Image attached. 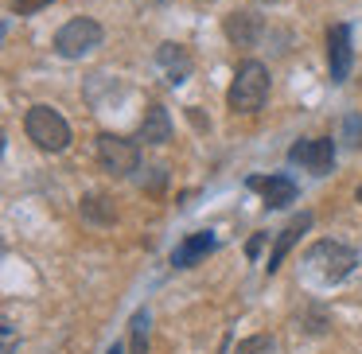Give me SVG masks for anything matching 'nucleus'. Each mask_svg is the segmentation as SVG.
I'll return each instance as SVG.
<instances>
[{
  "label": "nucleus",
  "mask_w": 362,
  "mask_h": 354,
  "mask_svg": "<svg viewBox=\"0 0 362 354\" xmlns=\"http://www.w3.org/2000/svg\"><path fill=\"white\" fill-rule=\"evenodd\" d=\"M304 265H308V273H312L315 281L339 284V281H346V276L354 273V265H358V253L346 249L343 242H315L312 249L304 253Z\"/></svg>",
  "instance_id": "1"
},
{
  "label": "nucleus",
  "mask_w": 362,
  "mask_h": 354,
  "mask_svg": "<svg viewBox=\"0 0 362 354\" xmlns=\"http://www.w3.org/2000/svg\"><path fill=\"white\" fill-rule=\"evenodd\" d=\"M265 98H269V71L257 59H250V63L238 66L234 82H230V90H226V102L234 113H257L261 105H265Z\"/></svg>",
  "instance_id": "2"
},
{
  "label": "nucleus",
  "mask_w": 362,
  "mask_h": 354,
  "mask_svg": "<svg viewBox=\"0 0 362 354\" xmlns=\"http://www.w3.org/2000/svg\"><path fill=\"white\" fill-rule=\"evenodd\" d=\"M24 133H28V141L43 152H66V144H71V125H66V117L59 110H51V105H32V110H28Z\"/></svg>",
  "instance_id": "3"
},
{
  "label": "nucleus",
  "mask_w": 362,
  "mask_h": 354,
  "mask_svg": "<svg viewBox=\"0 0 362 354\" xmlns=\"http://www.w3.org/2000/svg\"><path fill=\"white\" fill-rule=\"evenodd\" d=\"M102 40H105V32H102V24H98V20L74 16V20H66V24L59 28L55 51L63 59H82V55H94V51L102 47Z\"/></svg>",
  "instance_id": "4"
},
{
  "label": "nucleus",
  "mask_w": 362,
  "mask_h": 354,
  "mask_svg": "<svg viewBox=\"0 0 362 354\" xmlns=\"http://www.w3.org/2000/svg\"><path fill=\"white\" fill-rule=\"evenodd\" d=\"M98 164H102L110 175L125 179V175H133L136 167H141V148H136L133 141H125V136L102 133L98 136Z\"/></svg>",
  "instance_id": "5"
},
{
  "label": "nucleus",
  "mask_w": 362,
  "mask_h": 354,
  "mask_svg": "<svg viewBox=\"0 0 362 354\" xmlns=\"http://www.w3.org/2000/svg\"><path fill=\"white\" fill-rule=\"evenodd\" d=\"M288 160L292 164H304L308 172H315V175H323V172H331V164H335V141H331V136L296 141L288 148Z\"/></svg>",
  "instance_id": "6"
},
{
  "label": "nucleus",
  "mask_w": 362,
  "mask_h": 354,
  "mask_svg": "<svg viewBox=\"0 0 362 354\" xmlns=\"http://www.w3.org/2000/svg\"><path fill=\"white\" fill-rule=\"evenodd\" d=\"M351 63H354L351 28H346V24H331V32H327V71H331V82H346V78H351Z\"/></svg>",
  "instance_id": "7"
},
{
  "label": "nucleus",
  "mask_w": 362,
  "mask_h": 354,
  "mask_svg": "<svg viewBox=\"0 0 362 354\" xmlns=\"http://www.w3.org/2000/svg\"><path fill=\"white\" fill-rule=\"evenodd\" d=\"M222 32H226V40L234 43V47H257L261 32H265V20L250 8H234L222 20Z\"/></svg>",
  "instance_id": "8"
},
{
  "label": "nucleus",
  "mask_w": 362,
  "mask_h": 354,
  "mask_svg": "<svg viewBox=\"0 0 362 354\" xmlns=\"http://www.w3.org/2000/svg\"><path fill=\"white\" fill-rule=\"evenodd\" d=\"M308 230H312V214H308V211H300L296 218H292L288 226H284L281 234H276L273 249H269V261H265V269H269V273H276V269H281V261L288 257V249L300 242V234H308Z\"/></svg>",
  "instance_id": "9"
},
{
  "label": "nucleus",
  "mask_w": 362,
  "mask_h": 354,
  "mask_svg": "<svg viewBox=\"0 0 362 354\" xmlns=\"http://www.w3.org/2000/svg\"><path fill=\"white\" fill-rule=\"evenodd\" d=\"M156 66L168 74V82H172V86H180L183 78H191L195 59H191V51L180 47V43H164V47L156 51Z\"/></svg>",
  "instance_id": "10"
},
{
  "label": "nucleus",
  "mask_w": 362,
  "mask_h": 354,
  "mask_svg": "<svg viewBox=\"0 0 362 354\" xmlns=\"http://www.w3.org/2000/svg\"><path fill=\"white\" fill-rule=\"evenodd\" d=\"M211 249H214V234H211V230H203V234H191L187 242L175 245L172 265H175V269H191V265H199V261H203Z\"/></svg>",
  "instance_id": "11"
},
{
  "label": "nucleus",
  "mask_w": 362,
  "mask_h": 354,
  "mask_svg": "<svg viewBox=\"0 0 362 354\" xmlns=\"http://www.w3.org/2000/svg\"><path fill=\"white\" fill-rule=\"evenodd\" d=\"M253 191L265 195V206H288L296 203V183L288 175H269V179H250Z\"/></svg>",
  "instance_id": "12"
},
{
  "label": "nucleus",
  "mask_w": 362,
  "mask_h": 354,
  "mask_svg": "<svg viewBox=\"0 0 362 354\" xmlns=\"http://www.w3.org/2000/svg\"><path fill=\"white\" fill-rule=\"evenodd\" d=\"M141 141L144 144H168L172 141V117H168L164 105H148L144 110V121H141Z\"/></svg>",
  "instance_id": "13"
},
{
  "label": "nucleus",
  "mask_w": 362,
  "mask_h": 354,
  "mask_svg": "<svg viewBox=\"0 0 362 354\" xmlns=\"http://www.w3.org/2000/svg\"><path fill=\"white\" fill-rule=\"evenodd\" d=\"M82 218L94 222V226H113L117 211H113V203L105 195H86V199H82Z\"/></svg>",
  "instance_id": "14"
},
{
  "label": "nucleus",
  "mask_w": 362,
  "mask_h": 354,
  "mask_svg": "<svg viewBox=\"0 0 362 354\" xmlns=\"http://www.w3.org/2000/svg\"><path fill=\"white\" fill-rule=\"evenodd\" d=\"M129 335H133V354L148 350V312H136L129 323Z\"/></svg>",
  "instance_id": "15"
},
{
  "label": "nucleus",
  "mask_w": 362,
  "mask_h": 354,
  "mask_svg": "<svg viewBox=\"0 0 362 354\" xmlns=\"http://www.w3.org/2000/svg\"><path fill=\"white\" fill-rule=\"evenodd\" d=\"M234 354H276V338L273 335H250L238 343Z\"/></svg>",
  "instance_id": "16"
},
{
  "label": "nucleus",
  "mask_w": 362,
  "mask_h": 354,
  "mask_svg": "<svg viewBox=\"0 0 362 354\" xmlns=\"http://www.w3.org/2000/svg\"><path fill=\"white\" fill-rule=\"evenodd\" d=\"M346 136H351L346 144H358V117H346Z\"/></svg>",
  "instance_id": "17"
},
{
  "label": "nucleus",
  "mask_w": 362,
  "mask_h": 354,
  "mask_svg": "<svg viewBox=\"0 0 362 354\" xmlns=\"http://www.w3.org/2000/svg\"><path fill=\"white\" fill-rule=\"evenodd\" d=\"M261 245H265V234H257V237H253V242L245 245V253H250V257H257V253H261Z\"/></svg>",
  "instance_id": "18"
},
{
  "label": "nucleus",
  "mask_w": 362,
  "mask_h": 354,
  "mask_svg": "<svg viewBox=\"0 0 362 354\" xmlns=\"http://www.w3.org/2000/svg\"><path fill=\"white\" fill-rule=\"evenodd\" d=\"M20 4V12H32V8H40V4H47V0H16Z\"/></svg>",
  "instance_id": "19"
},
{
  "label": "nucleus",
  "mask_w": 362,
  "mask_h": 354,
  "mask_svg": "<svg viewBox=\"0 0 362 354\" xmlns=\"http://www.w3.org/2000/svg\"><path fill=\"white\" fill-rule=\"evenodd\" d=\"M110 354H121V346H110Z\"/></svg>",
  "instance_id": "20"
},
{
  "label": "nucleus",
  "mask_w": 362,
  "mask_h": 354,
  "mask_svg": "<svg viewBox=\"0 0 362 354\" xmlns=\"http://www.w3.org/2000/svg\"><path fill=\"white\" fill-rule=\"evenodd\" d=\"M261 4H276V0H261Z\"/></svg>",
  "instance_id": "21"
},
{
  "label": "nucleus",
  "mask_w": 362,
  "mask_h": 354,
  "mask_svg": "<svg viewBox=\"0 0 362 354\" xmlns=\"http://www.w3.org/2000/svg\"><path fill=\"white\" fill-rule=\"evenodd\" d=\"M358 203H362V187H358Z\"/></svg>",
  "instance_id": "22"
},
{
  "label": "nucleus",
  "mask_w": 362,
  "mask_h": 354,
  "mask_svg": "<svg viewBox=\"0 0 362 354\" xmlns=\"http://www.w3.org/2000/svg\"><path fill=\"white\" fill-rule=\"evenodd\" d=\"M199 4H211V0H199Z\"/></svg>",
  "instance_id": "23"
},
{
  "label": "nucleus",
  "mask_w": 362,
  "mask_h": 354,
  "mask_svg": "<svg viewBox=\"0 0 362 354\" xmlns=\"http://www.w3.org/2000/svg\"><path fill=\"white\" fill-rule=\"evenodd\" d=\"M47 4H51V0H47Z\"/></svg>",
  "instance_id": "24"
}]
</instances>
